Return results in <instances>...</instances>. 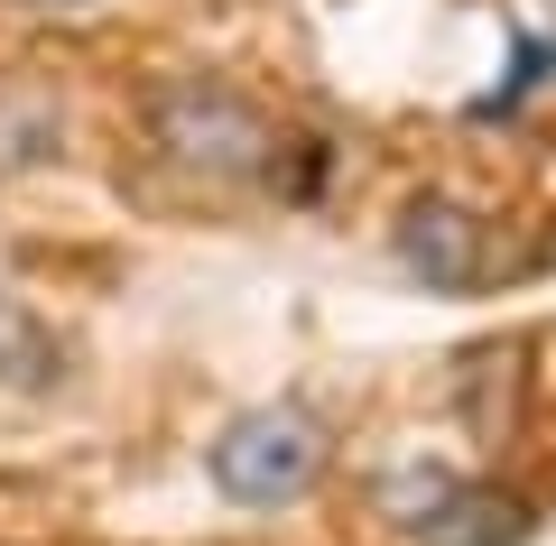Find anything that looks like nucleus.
<instances>
[{"label": "nucleus", "instance_id": "nucleus-1", "mask_svg": "<svg viewBox=\"0 0 556 546\" xmlns=\"http://www.w3.org/2000/svg\"><path fill=\"white\" fill-rule=\"evenodd\" d=\"M139 139L167 176L204 186V195H241V186H269L278 157H288V120L260 93H241L232 75H204V65H177V75H149L139 93Z\"/></svg>", "mask_w": 556, "mask_h": 546}, {"label": "nucleus", "instance_id": "nucleus-3", "mask_svg": "<svg viewBox=\"0 0 556 546\" xmlns=\"http://www.w3.org/2000/svg\"><path fill=\"white\" fill-rule=\"evenodd\" d=\"M380 519L399 546H519L538 528V500L492 472H455L445 454H408L380 482Z\"/></svg>", "mask_w": 556, "mask_h": 546}, {"label": "nucleus", "instance_id": "nucleus-6", "mask_svg": "<svg viewBox=\"0 0 556 546\" xmlns=\"http://www.w3.org/2000/svg\"><path fill=\"white\" fill-rule=\"evenodd\" d=\"M0 380L10 390H56V343H47L38 315L0 306Z\"/></svg>", "mask_w": 556, "mask_h": 546}, {"label": "nucleus", "instance_id": "nucleus-7", "mask_svg": "<svg viewBox=\"0 0 556 546\" xmlns=\"http://www.w3.org/2000/svg\"><path fill=\"white\" fill-rule=\"evenodd\" d=\"M10 10H28V20H93L102 0H10Z\"/></svg>", "mask_w": 556, "mask_h": 546}, {"label": "nucleus", "instance_id": "nucleus-4", "mask_svg": "<svg viewBox=\"0 0 556 546\" xmlns=\"http://www.w3.org/2000/svg\"><path fill=\"white\" fill-rule=\"evenodd\" d=\"M390 259L437 296H482L501 278V223L455 186H417L390 214Z\"/></svg>", "mask_w": 556, "mask_h": 546}, {"label": "nucleus", "instance_id": "nucleus-5", "mask_svg": "<svg viewBox=\"0 0 556 546\" xmlns=\"http://www.w3.org/2000/svg\"><path fill=\"white\" fill-rule=\"evenodd\" d=\"M65 157V102L47 84H0V186Z\"/></svg>", "mask_w": 556, "mask_h": 546}, {"label": "nucleus", "instance_id": "nucleus-2", "mask_svg": "<svg viewBox=\"0 0 556 546\" xmlns=\"http://www.w3.org/2000/svg\"><path fill=\"white\" fill-rule=\"evenodd\" d=\"M334 472V427L306 398H260V408L223 417L204 445V482L232 509H298Z\"/></svg>", "mask_w": 556, "mask_h": 546}]
</instances>
